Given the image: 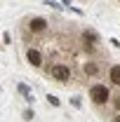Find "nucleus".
<instances>
[{
  "mask_svg": "<svg viewBox=\"0 0 120 122\" xmlns=\"http://www.w3.org/2000/svg\"><path fill=\"white\" fill-rule=\"evenodd\" d=\"M90 99L97 106H101V103H106V101L111 99V92H108L106 85H92L90 87Z\"/></svg>",
  "mask_w": 120,
  "mask_h": 122,
  "instance_id": "obj_1",
  "label": "nucleus"
},
{
  "mask_svg": "<svg viewBox=\"0 0 120 122\" xmlns=\"http://www.w3.org/2000/svg\"><path fill=\"white\" fill-rule=\"evenodd\" d=\"M49 75H52V80H57V82H66L71 77V68L64 66V63H57V66L49 68Z\"/></svg>",
  "mask_w": 120,
  "mask_h": 122,
  "instance_id": "obj_2",
  "label": "nucleus"
},
{
  "mask_svg": "<svg viewBox=\"0 0 120 122\" xmlns=\"http://www.w3.org/2000/svg\"><path fill=\"white\" fill-rule=\"evenodd\" d=\"M26 59H28V63L33 68H40V66H43V54H40V49H35V47H28Z\"/></svg>",
  "mask_w": 120,
  "mask_h": 122,
  "instance_id": "obj_3",
  "label": "nucleus"
},
{
  "mask_svg": "<svg viewBox=\"0 0 120 122\" xmlns=\"http://www.w3.org/2000/svg\"><path fill=\"white\" fill-rule=\"evenodd\" d=\"M28 28L33 30V33H43V30L47 28V19H43V16H33L28 21Z\"/></svg>",
  "mask_w": 120,
  "mask_h": 122,
  "instance_id": "obj_4",
  "label": "nucleus"
},
{
  "mask_svg": "<svg viewBox=\"0 0 120 122\" xmlns=\"http://www.w3.org/2000/svg\"><path fill=\"white\" fill-rule=\"evenodd\" d=\"M108 77H111V82H113V85H118V87H120V63L111 66V71H108Z\"/></svg>",
  "mask_w": 120,
  "mask_h": 122,
  "instance_id": "obj_5",
  "label": "nucleus"
},
{
  "mask_svg": "<svg viewBox=\"0 0 120 122\" xmlns=\"http://www.w3.org/2000/svg\"><path fill=\"white\" fill-rule=\"evenodd\" d=\"M82 40H85L87 45H94V42H99V35H97L94 30H85V33H82Z\"/></svg>",
  "mask_w": 120,
  "mask_h": 122,
  "instance_id": "obj_6",
  "label": "nucleus"
},
{
  "mask_svg": "<svg viewBox=\"0 0 120 122\" xmlns=\"http://www.w3.org/2000/svg\"><path fill=\"white\" fill-rule=\"evenodd\" d=\"M97 71H99V68H97V63H94V61L85 63V73H87V75H97Z\"/></svg>",
  "mask_w": 120,
  "mask_h": 122,
  "instance_id": "obj_7",
  "label": "nucleus"
},
{
  "mask_svg": "<svg viewBox=\"0 0 120 122\" xmlns=\"http://www.w3.org/2000/svg\"><path fill=\"white\" fill-rule=\"evenodd\" d=\"M113 106H115V110H118V113H120V94H118V96H115V99H113Z\"/></svg>",
  "mask_w": 120,
  "mask_h": 122,
  "instance_id": "obj_8",
  "label": "nucleus"
},
{
  "mask_svg": "<svg viewBox=\"0 0 120 122\" xmlns=\"http://www.w3.org/2000/svg\"><path fill=\"white\" fill-rule=\"evenodd\" d=\"M47 101H49L52 106H59V99H57V96H47Z\"/></svg>",
  "mask_w": 120,
  "mask_h": 122,
  "instance_id": "obj_9",
  "label": "nucleus"
},
{
  "mask_svg": "<svg viewBox=\"0 0 120 122\" xmlns=\"http://www.w3.org/2000/svg\"><path fill=\"white\" fill-rule=\"evenodd\" d=\"M115 122H120V115H118V117H115Z\"/></svg>",
  "mask_w": 120,
  "mask_h": 122,
  "instance_id": "obj_10",
  "label": "nucleus"
}]
</instances>
